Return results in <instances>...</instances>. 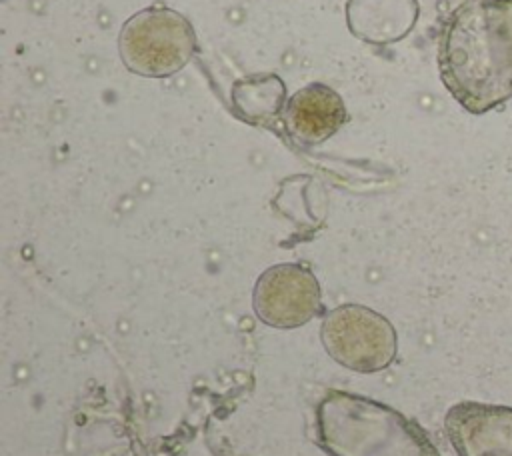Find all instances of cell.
I'll return each mask as SVG.
<instances>
[{
	"label": "cell",
	"instance_id": "3957f363",
	"mask_svg": "<svg viewBox=\"0 0 512 456\" xmlns=\"http://www.w3.org/2000/svg\"><path fill=\"white\" fill-rule=\"evenodd\" d=\"M118 50L130 72L166 78L190 62L196 50V34L190 20L180 12L166 6H150L122 24Z\"/></svg>",
	"mask_w": 512,
	"mask_h": 456
},
{
	"label": "cell",
	"instance_id": "5b68a950",
	"mask_svg": "<svg viewBox=\"0 0 512 456\" xmlns=\"http://www.w3.org/2000/svg\"><path fill=\"white\" fill-rule=\"evenodd\" d=\"M252 304L258 318L274 328H296L322 308V292L314 274L300 264H276L260 274Z\"/></svg>",
	"mask_w": 512,
	"mask_h": 456
},
{
	"label": "cell",
	"instance_id": "7a4b0ae2",
	"mask_svg": "<svg viewBox=\"0 0 512 456\" xmlns=\"http://www.w3.org/2000/svg\"><path fill=\"white\" fill-rule=\"evenodd\" d=\"M318 442L330 456H440L416 422L390 406L338 390L318 406Z\"/></svg>",
	"mask_w": 512,
	"mask_h": 456
},
{
	"label": "cell",
	"instance_id": "8992f818",
	"mask_svg": "<svg viewBox=\"0 0 512 456\" xmlns=\"http://www.w3.org/2000/svg\"><path fill=\"white\" fill-rule=\"evenodd\" d=\"M458 456H512V408L484 402H458L444 418Z\"/></svg>",
	"mask_w": 512,
	"mask_h": 456
},
{
	"label": "cell",
	"instance_id": "52a82bcc",
	"mask_svg": "<svg viewBox=\"0 0 512 456\" xmlns=\"http://www.w3.org/2000/svg\"><path fill=\"white\" fill-rule=\"evenodd\" d=\"M346 120L348 112L340 94L320 82L296 90L284 104L286 132L298 144H320L336 134Z\"/></svg>",
	"mask_w": 512,
	"mask_h": 456
},
{
	"label": "cell",
	"instance_id": "6da1fadb",
	"mask_svg": "<svg viewBox=\"0 0 512 456\" xmlns=\"http://www.w3.org/2000/svg\"><path fill=\"white\" fill-rule=\"evenodd\" d=\"M438 74L470 114L512 98V0H466L442 26Z\"/></svg>",
	"mask_w": 512,
	"mask_h": 456
},
{
	"label": "cell",
	"instance_id": "277c9868",
	"mask_svg": "<svg viewBox=\"0 0 512 456\" xmlns=\"http://www.w3.org/2000/svg\"><path fill=\"white\" fill-rule=\"evenodd\" d=\"M320 336L328 354L356 372L382 370L396 356L392 324L360 304H344L332 310L324 318Z\"/></svg>",
	"mask_w": 512,
	"mask_h": 456
}]
</instances>
